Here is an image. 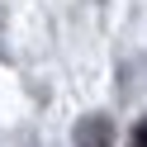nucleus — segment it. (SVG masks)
I'll return each instance as SVG.
<instances>
[{"instance_id":"obj_2","label":"nucleus","mask_w":147,"mask_h":147,"mask_svg":"<svg viewBox=\"0 0 147 147\" xmlns=\"http://www.w3.org/2000/svg\"><path fill=\"white\" fill-rule=\"evenodd\" d=\"M128 147H147V119H138L133 133H128Z\"/></svg>"},{"instance_id":"obj_1","label":"nucleus","mask_w":147,"mask_h":147,"mask_svg":"<svg viewBox=\"0 0 147 147\" xmlns=\"http://www.w3.org/2000/svg\"><path fill=\"white\" fill-rule=\"evenodd\" d=\"M76 147H114V128L105 114H90L76 123Z\"/></svg>"}]
</instances>
